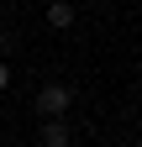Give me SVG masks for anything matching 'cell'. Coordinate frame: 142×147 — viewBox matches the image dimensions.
<instances>
[{"instance_id": "obj_1", "label": "cell", "mask_w": 142, "mask_h": 147, "mask_svg": "<svg viewBox=\"0 0 142 147\" xmlns=\"http://www.w3.org/2000/svg\"><path fill=\"white\" fill-rule=\"evenodd\" d=\"M68 105H74V89H68V84H42V89H37V116H42V121L68 116Z\"/></svg>"}, {"instance_id": "obj_2", "label": "cell", "mask_w": 142, "mask_h": 147, "mask_svg": "<svg viewBox=\"0 0 142 147\" xmlns=\"http://www.w3.org/2000/svg\"><path fill=\"white\" fill-rule=\"evenodd\" d=\"M68 142H74V131H68V121H63V116L42 126V147H68Z\"/></svg>"}, {"instance_id": "obj_3", "label": "cell", "mask_w": 142, "mask_h": 147, "mask_svg": "<svg viewBox=\"0 0 142 147\" xmlns=\"http://www.w3.org/2000/svg\"><path fill=\"white\" fill-rule=\"evenodd\" d=\"M47 26L68 32V26H74V5H68V0H53V5H47Z\"/></svg>"}, {"instance_id": "obj_4", "label": "cell", "mask_w": 142, "mask_h": 147, "mask_svg": "<svg viewBox=\"0 0 142 147\" xmlns=\"http://www.w3.org/2000/svg\"><path fill=\"white\" fill-rule=\"evenodd\" d=\"M11 47H16V42H11V32H0V53H11Z\"/></svg>"}, {"instance_id": "obj_5", "label": "cell", "mask_w": 142, "mask_h": 147, "mask_svg": "<svg viewBox=\"0 0 142 147\" xmlns=\"http://www.w3.org/2000/svg\"><path fill=\"white\" fill-rule=\"evenodd\" d=\"M5 84H11V68H5V63H0V89H5Z\"/></svg>"}]
</instances>
